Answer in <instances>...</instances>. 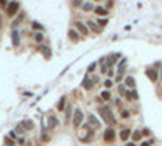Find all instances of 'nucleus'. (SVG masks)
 I'll return each mask as SVG.
<instances>
[{
    "label": "nucleus",
    "mask_w": 162,
    "mask_h": 146,
    "mask_svg": "<svg viewBox=\"0 0 162 146\" xmlns=\"http://www.w3.org/2000/svg\"><path fill=\"white\" fill-rule=\"evenodd\" d=\"M78 138H80L81 143H89V141L94 138V130H92L88 123H84V125L81 127L80 133H78Z\"/></svg>",
    "instance_id": "nucleus-1"
},
{
    "label": "nucleus",
    "mask_w": 162,
    "mask_h": 146,
    "mask_svg": "<svg viewBox=\"0 0 162 146\" xmlns=\"http://www.w3.org/2000/svg\"><path fill=\"white\" fill-rule=\"evenodd\" d=\"M99 114H101V117L104 119L105 123H109V125H115V117H113V114L110 111V107H99Z\"/></svg>",
    "instance_id": "nucleus-2"
},
{
    "label": "nucleus",
    "mask_w": 162,
    "mask_h": 146,
    "mask_svg": "<svg viewBox=\"0 0 162 146\" xmlns=\"http://www.w3.org/2000/svg\"><path fill=\"white\" fill-rule=\"evenodd\" d=\"M83 119H84L83 112L80 111V109H75V111H73V117H71V122H73V125L76 127V128L83 123Z\"/></svg>",
    "instance_id": "nucleus-3"
},
{
    "label": "nucleus",
    "mask_w": 162,
    "mask_h": 146,
    "mask_svg": "<svg viewBox=\"0 0 162 146\" xmlns=\"http://www.w3.org/2000/svg\"><path fill=\"white\" fill-rule=\"evenodd\" d=\"M88 125L91 127L92 130H99V128H101V122H99L97 117H96V115H92V114L88 117Z\"/></svg>",
    "instance_id": "nucleus-4"
},
{
    "label": "nucleus",
    "mask_w": 162,
    "mask_h": 146,
    "mask_svg": "<svg viewBox=\"0 0 162 146\" xmlns=\"http://www.w3.org/2000/svg\"><path fill=\"white\" fill-rule=\"evenodd\" d=\"M18 10H20V3H18V2H10L7 5V15L8 16H15V13Z\"/></svg>",
    "instance_id": "nucleus-5"
},
{
    "label": "nucleus",
    "mask_w": 162,
    "mask_h": 146,
    "mask_svg": "<svg viewBox=\"0 0 162 146\" xmlns=\"http://www.w3.org/2000/svg\"><path fill=\"white\" fill-rule=\"evenodd\" d=\"M146 75H148V78H149L151 81H157V80H159L157 68H154V67H151V68H148V70H146Z\"/></svg>",
    "instance_id": "nucleus-6"
},
{
    "label": "nucleus",
    "mask_w": 162,
    "mask_h": 146,
    "mask_svg": "<svg viewBox=\"0 0 162 146\" xmlns=\"http://www.w3.org/2000/svg\"><path fill=\"white\" fill-rule=\"evenodd\" d=\"M104 140H105V141H109V143H112L113 140H115V130H113L112 127L104 132Z\"/></svg>",
    "instance_id": "nucleus-7"
},
{
    "label": "nucleus",
    "mask_w": 162,
    "mask_h": 146,
    "mask_svg": "<svg viewBox=\"0 0 162 146\" xmlns=\"http://www.w3.org/2000/svg\"><path fill=\"white\" fill-rule=\"evenodd\" d=\"M75 26H76V29H78V31H80L83 36H88V34H89V29H88V26H86L84 23L76 21V23H75Z\"/></svg>",
    "instance_id": "nucleus-8"
},
{
    "label": "nucleus",
    "mask_w": 162,
    "mask_h": 146,
    "mask_svg": "<svg viewBox=\"0 0 162 146\" xmlns=\"http://www.w3.org/2000/svg\"><path fill=\"white\" fill-rule=\"evenodd\" d=\"M71 117H73V106L68 104L67 109H65V123H70V122H71Z\"/></svg>",
    "instance_id": "nucleus-9"
},
{
    "label": "nucleus",
    "mask_w": 162,
    "mask_h": 146,
    "mask_svg": "<svg viewBox=\"0 0 162 146\" xmlns=\"http://www.w3.org/2000/svg\"><path fill=\"white\" fill-rule=\"evenodd\" d=\"M94 83H96V81H92L91 78H88V76H86L84 80H83V88H84V89H92Z\"/></svg>",
    "instance_id": "nucleus-10"
},
{
    "label": "nucleus",
    "mask_w": 162,
    "mask_h": 146,
    "mask_svg": "<svg viewBox=\"0 0 162 146\" xmlns=\"http://www.w3.org/2000/svg\"><path fill=\"white\" fill-rule=\"evenodd\" d=\"M125 96H127V99H130V101H135V99H138V93H136V89L125 91Z\"/></svg>",
    "instance_id": "nucleus-11"
},
{
    "label": "nucleus",
    "mask_w": 162,
    "mask_h": 146,
    "mask_svg": "<svg viewBox=\"0 0 162 146\" xmlns=\"http://www.w3.org/2000/svg\"><path fill=\"white\" fill-rule=\"evenodd\" d=\"M130 135H131V132L128 128H123L122 132H120V140H122V141H127V140L130 138Z\"/></svg>",
    "instance_id": "nucleus-12"
},
{
    "label": "nucleus",
    "mask_w": 162,
    "mask_h": 146,
    "mask_svg": "<svg viewBox=\"0 0 162 146\" xmlns=\"http://www.w3.org/2000/svg\"><path fill=\"white\" fill-rule=\"evenodd\" d=\"M20 125H21V127H23V128H25L26 132H28V130H33V127H34V123H33L31 120H23Z\"/></svg>",
    "instance_id": "nucleus-13"
},
{
    "label": "nucleus",
    "mask_w": 162,
    "mask_h": 146,
    "mask_svg": "<svg viewBox=\"0 0 162 146\" xmlns=\"http://www.w3.org/2000/svg\"><path fill=\"white\" fill-rule=\"evenodd\" d=\"M68 38H70L71 41L78 42V41H80V34H76V31H75V29H70V31H68Z\"/></svg>",
    "instance_id": "nucleus-14"
},
{
    "label": "nucleus",
    "mask_w": 162,
    "mask_h": 146,
    "mask_svg": "<svg viewBox=\"0 0 162 146\" xmlns=\"http://www.w3.org/2000/svg\"><path fill=\"white\" fill-rule=\"evenodd\" d=\"M57 125H58L57 117H55V115H49V127H50V128H55Z\"/></svg>",
    "instance_id": "nucleus-15"
},
{
    "label": "nucleus",
    "mask_w": 162,
    "mask_h": 146,
    "mask_svg": "<svg viewBox=\"0 0 162 146\" xmlns=\"http://www.w3.org/2000/svg\"><path fill=\"white\" fill-rule=\"evenodd\" d=\"M88 28H91L92 31H96V33H101V31H102V29H101L96 23H92V21H89V23H88Z\"/></svg>",
    "instance_id": "nucleus-16"
},
{
    "label": "nucleus",
    "mask_w": 162,
    "mask_h": 146,
    "mask_svg": "<svg viewBox=\"0 0 162 146\" xmlns=\"http://www.w3.org/2000/svg\"><path fill=\"white\" fill-rule=\"evenodd\" d=\"M65 101H67V97H60V101H58V104H57V109H58V111H63V109H65Z\"/></svg>",
    "instance_id": "nucleus-17"
},
{
    "label": "nucleus",
    "mask_w": 162,
    "mask_h": 146,
    "mask_svg": "<svg viewBox=\"0 0 162 146\" xmlns=\"http://www.w3.org/2000/svg\"><path fill=\"white\" fill-rule=\"evenodd\" d=\"M125 83H127V86H130V88H135V78H133V76H127Z\"/></svg>",
    "instance_id": "nucleus-18"
},
{
    "label": "nucleus",
    "mask_w": 162,
    "mask_h": 146,
    "mask_svg": "<svg viewBox=\"0 0 162 146\" xmlns=\"http://www.w3.org/2000/svg\"><path fill=\"white\" fill-rule=\"evenodd\" d=\"M94 11H96L97 15H107V8H104V7H96Z\"/></svg>",
    "instance_id": "nucleus-19"
},
{
    "label": "nucleus",
    "mask_w": 162,
    "mask_h": 146,
    "mask_svg": "<svg viewBox=\"0 0 162 146\" xmlns=\"http://www.w3.org/2000/svg\"><path fill=\"white\" fill-rule=\"evenodd\" d=\"M13 46H20V36H18V31H13Z\"/></svg>",
    "instance_id": "nucleus-20"
},
{
    "label": "nucleus",
    "mask_w": 162,
    "mask_h": 146,
    "mask_svg": "<svg viewBox=\"0 0 162 146\" xmlns=\"http://www.w3.org/2000/svg\"><path fill=\"white\" fill-rule=\"evenodd\" d=\"M41 50H42V52H44V55H45L47 59H49V57H50V49H49V47H41Z\"/></svg>",
    "instance_id": "nucleus-21"
},
{
    "label": "nucleus",
    "mask_w": 162,
    "mask_h": 146,
    "mask_svg": "<svg viewBox=\"0 0 162 146\" xmlns=\"http://www.w3.org/2000/svg\"><path fill=\"white\" fill-rule=\"evenodd\" d=\"M141 136H143V135H141V132H138V130H136V132H133V140H135V141L141 140Z\"/></svg>",
    "instance_id": "nucleus-22"
},
{
    "label": "nucleus",
    "mask_w": 162,
    "mask_h": 146,
    "mask_svg": "<svg viewBox=\"0 0 162 146\" xmlns=\"http://www.w3.org/2000/svg\"><path fill=\"white\" fill-rule=\"evenodd\" d=\"M101 96H102V99H105V101L110 99V93H109V91H102V94H101Z\"/></svg>",
    "instance_id": "nucleus-23"
},
{
    "label": "nucleus",
    "mask_w": 162,
    "mask_h": 146,
    "mask_svg": "<svg viewBox=\"0 0 162 146\" xmlns=\"http://www.w3.org/2000/svg\"><path fill=\"white\" fill-rule=\"evenodd\" d=\"M81 8H83V10H86V11H88V10H92V3H83V7H81Z\"/></svg>",
    "instance_id": "nucleus-24"
},
{
    "label": "nucleus",
    "mask_w": 162,
    "mask_h": 146,
    "mask_svg": "<svg viewBox=\"0 0 162 146\" xmlns=\"http://www.w3.org/2000/svg\"><path fill=\"white\" fill-rule=\"evenodd\" d=\"M34 39H36V42H39V44H41V42L44 41V36H42V34H36V38H34Z\"/></svg>",
    "instance_id": "nucleus-25"
},
{
    "label": "nucleus",
    "mask_w": 162,
    "mask_h": 146,
    "mask_svg": "<svg viewBox=\"0 0 162 146\" xmlns=\"http://www.w3.org/2000/svg\"><path fill=\"white\" fill-rule=\"evenodd\" d=\"M33 28H34V29H37V31H39V29H42V24H39L37 21H33Z\"/></svg>",
    "instance_id": "nucleus-26"
},
{
    "label": "nucleus",
    "mask_w": 162,
    "mask_h": 146,
    "mask_svg": "<svg viewBox=\"0 0 162 146\" xmlns=\"http://www.w3.org/2000/svg\"><path fill=\"white\" fill-rule=\"evenodd\" d=\"M107 24V18H102V20H99V26H105Z\"/></svg>",
    "instance_id": "nucleus-27"
},
{
    "label": "nucleus",
    "mask_w": 162,
    "mask_h": 146,
    "mask_svg": "<svg viewBox=\"0 0 162 146\" xmlns=\"http://www.w3.org/2000/svg\"><path fill=\"white\" fill-rule=\"evenodd\" d=\"M7 2H5V0H0V8H7Z\"/></svg>",
    "instance_id": "nucleus-28"
},
{
    "label": "nucleus",
    "mask_w": 162,
    "mask_h": 146,
    "mask_svg": "<svg viewBox=\"0 0 162 146\" xmlns=\"http://www.w3.org/2000/svg\"><path fill=\"white\" fill-rule=\"evenodd\" d=\"M151 144H152L151 140H149V141H143V143H141V146H151Z\"/></svg>",
    "instance_id": "nucleus-29"
},
{
    "label": "nucleus",
    "mask_w": 162,
    "mask_h": 146,
    "mask_svg": "<svg viewBox=\"0 0 162 146\" xmlns=\"http://www.w3.org/2000/svg\"><path fill=\"white\" fill-rule=\"evenodd\" d=\"M73 5H75V7H83V2H78V0H75Z\"/></svg>",
    "instance_id": "nucleus-30"
},
{
    "label": "nucleus",
    "mask_w": 162,
    "mask_h": 146,
    "mask_svg": "<svg viewBox=\"0 0 162 146\" xmlns=\"http://www.w3.org/2000/svg\"><path fill=\"white\" fill-rule=\"evenodd\" d=\"M149 133H151V132H149V128H144V130H143V132H141V135H146V136H148V135H149Z\"/></svg>",
    "instance_id": "nucleus-31"
},
{
    "label": "nucleus",
    "mask_w": 162,
    "mask_h": 146,
    "mask_svg": "<svg viewBox=\"0 0 162 146\" xmlns=\"http://www.w3.org/2000/svg\"><path fill=\"white\" fill-rule=\"evenodd\" d=\"M94 68H96V63H91V65H89V68H88V71H94Z\"/></svg>",
    "instance_id": "nucleus-32"
},
{
    "label": "nucleus",
    "mask_w": 162,
    "mask_h": 146,
    "mask_svg": "<svg viewBox=\"0 0 162 146\" xmlns=\"http://www.w3.org/2000/svg\"><path fill=\"white\" fill-rule=\"evenodd\" d=\"M104 84H105V88H110V86H112V81H110V80H107Z\"/></svg>",
    "instance_id": "nucleus-33"
},
{
    "label": "nucleus",
    "mask_w": 162,
    "mask_h": 146,
    "mask_svg": "<svg viewBox=\"0 0 162 146\" xmlns=\"http://www.w3.org/2000/svg\"><path fill=\"white\" fill-rule=\"evenodd\" d=\"M122 78H123V75H118V73H117V80H115V81H117V83L122 81Z\"/></svg>",
    "instance_id": "nucleus-34"
},
{
    "label": "nucleus",
    "mask_w": 162,
    "mask_h": 146,
    "mask_svg": "<svg viewBox=\"0 0 162 146\" xmlns=\"http://www.w3.org/2000/svg\"><path fill=\"white\" fill-rule=\"evenodd\" d=\"M128 115H130V114H128L127 111H123V112H122V117H125V119H127V117H128Z\"/></svg>",
    "instance_id": "nucleus-35"
},
{
    "label": "nucleus",
    "mask_w": 162,
    "mask_h": 146,
    "mask_svg": "<svg viewBox=\"0 0 162 146\" xmlns=\"http://www.w3.org/2000/svg\"><path fill=\"white\" fill-rule=\"evenodd\" d=\"M2 23H3V21H2V15H0V28H2Z\"/></svg>",
    "instance_id": "nucleus-36"
},
{
    "label": "nucleus",
    "mask_w": 162,
    "mask_h": 146,
    "mask_svg": "<svg viewBox=\"0 0 162 146\" xmlns=\"http://www.w3.org/2000/svg\"><path fill=\"white\" fill-rule=\"evenodd\" d=\"M127 146H136V144H135V143H128Z\"/></svg>",
    "instance_id": "nucleus-37"
},
{
    "label": "nucleus",
    "mask_w": 162,
    "mask_h": 146,
    "mask_svg": "<svg viewBox=\"0 0 162 146\" xmlns=\"http://www.w3.org/2000/svg\"><path fill=\"white\" fill-rule=\"evenodd\" d=\"M160 80H162V71H160Z\"/></svg>",
    "instance_id": "nucleus-38"
}]
</instances>
